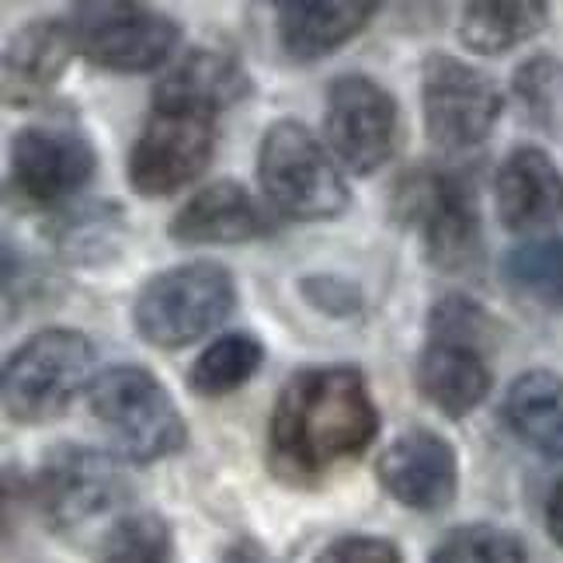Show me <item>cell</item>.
Wrapping results in <instances>:
<instances>
[{
	"label": "cell",
	"instance_id": "obj_28",
	"mask_svg": "<svg viewBox=\"0 0 563 563\" xmlns=\"http://www.w3.org/2000/svg\"><path fill=\"white\" fill-rule=\"evenodd\" d=\"M511 91L539 125H553L563 104V59L550 53L526 59L511 77Z\"/></svg>",
	"mask_w": 563,
	"mask_h": 563
},
{
	"label": "cell",
	"instance_id": "obj_31",
	"mask_svg": "<svg viewBox=\"0 0 563 563\" xmlns=\"http://www.w3.org/2000/svg\"><path fill=\"white\" fill-rule=\"evenodd\" d=\"M547 529L553 536V543L563 550V476L553 484L550 501H547Z\"/></svg>",
	"mask_w": 563,
	"mask_h": 563
},
{
	"label": "cell",
	"instance_id": "obj_15",
	"mask_svg": "<svg viewBox=\"0 0 563 563\" xmlns=\"http://www.w3.org/2000/svg\"><path fill=\"white\" fill-rule=\"evenodd\" d=\"M167 233L175 244H251L275 233V220L241 181L220 178L170 216Z\"/></svg>",
	"mask_w": 563,
	"mask_h": 563
},
{
	"label": "cell",
	"instance_id": "obj_22",
	"mask_svg": "<svg viewBox=\"0 0 563 563\" xmlns=\"http://www.w3.org/2000/svg\"><path fill=\"white\" fill-rule=\"evenodd\" d=\"M550 25L543 0H476L463 8L460 42L476 56H501Z\"/></svg>",
	"mask_w": 563,
	"mask_h": 563
},
{
	"label": "cell",
	"instance_id": "obj_6",
	"mask_svg": "<svg viewBox=\"0 0 563 563\" xmlns=\"http://www.w3.org/2000/svg\"><path fill=\"white\" fill-rule=\"evenodd\" d=\"M95 341L74 328H46L21 341L4 365V410L14 424H49L95 383Z\"/></svg>",
	"mask_w": 563,
	"mask_h": 563
},
{
	"label": "cell",
	"instance_id": "obj_8",
	"mask_svg": "<svg viewBox=\"0 0 563 563\" xmlns=\"http://www.w3.org/2000/svg\"><path fill=\"white\" fill-rule=\"evenodd\" d=\"M77 56L108 74L161 70L181 46V21L136 0H91L70 14Z\"/></svg>",
	"mask_w": 563,
	"mask_h": 563
},
{
	"label": "cell",
	"instance_id": "obj_17",
	"mask_svg": "<svg viewBox=\"0 0 563 563\" xmlns=\"http://www.w3.org/2000/svg\"><path fill=\"white\" fill-rule=\"evenodd\" d=\"M74 56L77 42L67 18H35L21 25L4 49V101L11 108L42 101L59 84Z\"/></svg>",
	"mask_w": 563,
	"mask_h": 563
},
{
	"label": "cell",
	"instance_id": "obj_1",
	"mask_svg": "<svg viewBox=\"0 0 563 563\" xmlns=\"http://www.w3.org/2000/svg\"><path fill=\"white\" fill-rule=\"evenodd\" d=\"M383 415L358 365H307L278 389L268 421V470L286 487H320L379 435Z\"/></svg>",
	"mask_w": 563,
	"mask_h": 563
},
{
	"label": "cell",
	"instance_id": "obj_7",
	"mask_svg": "<svg viewBox=\"0 0 563 563\" xmlns=\"http://www.w3.org/2000/svg\"><path fill=\"white\" fill-rule=\"evenodd\" d=\"M216 112L154 95L150 115L129 150L125 175L140 199H167L199 181L216 154Z\"/></svg>",
	"mask_w": 563,
	"mask_h": 563
},
{
	"label": "cell",
	"instance_id": "obj_11",
	"mask_svg": "<svg viewBox=\"0 0 563 563\" xmlns=\"http://www.w3.org/2000/svg\"><path fill=\"white\" fill-rule=\"evenodd\" d=\"M323 133L344 170L376 175L400 146V104L369 74H338L328 84Z\"/></svg>",
	"mask_w": 563,
	"mask_h": 563
},
{
	"label": "cell",
	"instance_id": "obj_19",
	"mask_svg": "<svg viewBox=\"0 0 563 563\" xmlns=\"http://www.w3.org/2000/svg\"><path fill=\"white\" fill-rule=\"evenodd\" d=\"M501 418L511 435L543 460H563V376L529 369L501 400Z\"/></svg>",
	"mask_w": 563,
	"mask_h": 563
},
{
	"label": "cell",
	"instance_id": "obj_21",
	"mask_svg": "<svg viewBox=\"0 0 563 563\" xmlns=\"http://www.w3.org/2000/svg\"><path fill=\"white\" fill-rule=\"evenodd\" d=\"M46 236L70 265H108L122 251L129 223L119 202H80L59 209Z\"/></svg>",
	"mask_w": 563,
	"mask_h": 563
},
{
	"label": "cell",
	"instance_id": "obj_16",
	"mask_svg": "<svg viewBox=\"0 0 563 563\" xmlns=\"http://www.w3.org/2000/svg\"><path fill=\"white\" fill-rule=\"evenodd\" d=\"M373 0H282L275 4L278 46L296 63H317L369 29Z\"/></svg>",
	"mask_w": 563,
	"mask_h": 563
},
{
	"label": "cell",
	"instance_id": "obj_13",
	"mask_svg": "<svg viewBox=\"0 0 563 563\" xmlns=\"http://www.w3.org/2000/svg\"><path fill=\"white\" fill-rule=\"evenodd\" d=\"M376 481L410 511H442L460 490L456 445L431 428H407L379 452Z\"/></svg>",
	"mask_w": 563,
	"mask_h": 563
},
{
	"label": "cell",
	"instance_id": "obj_18",
	"mask_svg": "<svg viewBox=\"0 0 563 563\" xmlns=\"http://www.w3.org/2000/svg\"><path fill=\"white\" fill-rule=\"evenodd\" d=\"M418 394L439 407L449 421H463L481 407L494 386V369L484 349L463 341L428 338L415 365Z\"/></svg>",
	"mask_w": 563,
	"mask_h": 563
},
{
	"label": "cell",
	"instance_id": "obj_30",
	"mask_svg": "<svg viewBox=\"0 0 563 563\" xmlns=\"http://www.w3.org/2000/svg\"><path fill=\"white\" fill-rule=\"evenodd\" d=\"M313 563H404L394 539L383 536H341L328 543Z\"/></svg>",
	"mask_w": 563,
	"mask_h": 563
},
{
	"label": "cell",
	"instance_id": "obj_20",
	"mask_svg": "<svg viewBox=\"0 0 563 563\" xmlns=\"http://www.w3.org/2000/svg\"><path fill=\"white\" fill-rule=\"evenodd\" d=\"M251 91L254 84L251 74L244 70V63L223 49H191L154 88V95L191 101L199 108H209L216 115L251 98Z\"/></svg>",
	"mask_w": 563,
	"mask_h": 563
},
{
	"label": "cell",
	"instance_id": "obj_25",
	"mask_svg": "<svg viewBox=\"0 0 563 563\" xmlns=\"http://www.w3.org/2000/svg\"><path fill=\"white\" fill-rule=\"evenodd\" d=\"M98 563H175V539L161 515H129L104 536Z\"/></svg>",
	"mask_w": 563,
	"mask_h": 563
},
{
	"label": "cell",
	"instance_id": "obj_27",
	"mask_svg": "<svg viewBox=\"0 0 563 563\" xmlns=\"http://www.w3.org/2000/svg\"><path fill=\"white\" fill-rule=\"evenodd\" d=\"M428 563H526V543L497 526L452 529Z\"/></svg>",
	"mask_w": 563,
	"mask_h": 563
},
{
	"label": "cell",
	"instance_id": "obj_23",
	"mask_svg": "<svg viewBox=\"0 0 563 563\" xmlns=\"http://www.w3.org/2000/svg\"><path fill=\"white\" fill-rule=\"evenodd\" d=\"M501 282L543 310H563V236H532L501 257Z\"/></svg>",
	"mask_w": 563,
	"mask_h": 563
},
{
	"label": "cell",
	"instance_id": "obj_5",
	"mask_svg": "<svg viewBox=\"0 0 563 563\" xmlns=\"http://www.w3.org/2000/svg\"><path fill=\"white\" fill-rule=\"evenodd\" d=\"M236 310V282L220 262L175 265L143 282L133 302L136 334L161 352L188 349Z\"/></svg>",
	"mask_w": 563,
	"mask_h": 563
},
{
	"label": "cell",
	"instance_id": "obj_24",
	"mask_svg": "<svg viewBox=\"0 0 563 563\" xmlns=\"http://www.w3.org/2000/svg\"><path fill=\"white\" fill-rule=\"evenodd\" d=\"M262 362H265V344L254 334H244V331L220 334L191 362L188 389L195 397H206V400L227 397L262 369Z\"/></svg>",
	"mask_w": 563,
	"mask_h": 563
},
{
	"label": "cell",
	"instance_id": "obj_10",
	"mask_svg": "<svg viewBox=\"0 0 563 563\" xmlns=\"http://www.w3.org/2000/svg\"><path fill=\"white\" fill-rule=\"evenodd\" d=\"M505 112L497 80L449 53H428L421 63V115L428 140L445 154L481 146Z\"/></svg>",
	"mask_w": 563,
	"mask_h": 563
},
{
	"label": "cell",
	"instance_id": "obj_2",
	"mask_svg": "<svg viewBox=\"0 0 563 563\" xmlns=\"http://www.w3.org/2000/svg\"><path fill=\"white\" fill-rule=\"evenodd\" d=\"M389 220L418 233L431 268L460 275L484 257V216L476 185L452 167H410L389 188Z\"/></svg>",
	"mask_w": 563,
	"mask_h": 563
},
{
	"label": "cell",
	"instance_id": "obj_3",
	"mask_svg": "<svg viewBox=\"0 0 563 563\" xmlns=\"http://www.w3.org/2000/svg\"><path fill=\"white\" fill-rule=\"evenodd\" d=\"M257 185L282 220L323 223L352 209V191L338 161L296 119H275L265 129L257 143Z\"/></svg>",
	"mask_w": 563,
	"mask_h": 563
},
{
	"label": "cell",
	"instance_id": "obj_26",
	"mask_svg": "<svg viewBox=\"0 0 563 563\" xmlns=\"http://www.w3.org/2000/svg\"><path fill=\"white\" fill-rule=\"evenodd\" d=\"M428 338L463 341V344H473V349L490 352L497 338H501V320H497L487 307H481L473 296L449 292L439 302H431Z\"/></svg>",
	"mask_w": 563,
	"mask_h": 563
},
{
	"label": "cell",
	"instance_id": "obj_14",
	"mask_svg": "<svg viewBox=\"0 0 563 563\" xmlns=\"http://www.w3.org/2000/svg\"><path fill=\"white\" fill-rule=\"evenodd\" d=\"M497 220L518 236H547L563 223V170L532 143L515 146L494 178Z\"/></svg>",
	"mask_w": 563,
	"mask_h": 563
},
{
	"label": "cell",
	"instance_id": "obj_29",
	"mask_svg": "<svg viewBox=\"0 0 563 563\" xmlns=\"http://www.w3.org/2000/svg\"><path fill=\"white\" fill-rule=\"evenodd\" d=\"M299 296L310 302V307L323 317L334 320H349L358 317L365 307V292L355 286L352 278L334 275V272H317V275H302L296 282Z\"/></svg>",
	"mask_w": 563,
	"mask_h": 563
},
{
	"label": "cell",
	"instance_id": "obj_9",
	"mask_svg": "<svg viewBox=\"0 0 563 563\" xmlns=\"http://www.w3.org/2000/svg\"><path fill=\"white\" fill-rule=\"evenodd\" d=\"M98 150L70 122H32L18 129L8 157V199L18 209H56L91 185Z\"/></svg>",
	"mask_w": 563,
	"mask_h": 563
},
{
	"label": "cell",
	"instance_id": "obj_4",
	"mask_svg": "<svg viewBox=\"0 0 563 563\" xmlns=\"http://www.w3.org/2000/svg\"><path fill=\"white\" fill-rule=\"evenodd\" d=\"M88 407L125 463L150 466L188 445V421L175 397L143 365L101 369L88 389Z\"/></svg>",
	"mask_w": 563,
	"mask_h": 563
},
{
	"label": "cell",
	"instance_id": "obj_12",
	"mask_svg": "<svg viewBox=\"0 0 563 563\" xmlns=\"http://www.w3.org/2000/svg\"><path fill=\"white\" fill-rule=\"evenodd\" d=\"M32 497L49 529L70 532L112 511L125 497V481L108 452L88 445H56L35 473Z\"/></svg>",
	"mask_w": 563,
	"mask_h": 563
}]
</instances>
